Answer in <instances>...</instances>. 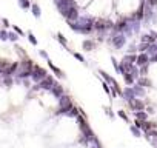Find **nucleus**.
I'll return each mask as SVG.
<instances>
[{
  "instance_id": "b1692460",
  "label": "nucleus",
  "mask_w": 157,
  "mask_h": 148,
  "mask_svg": "<svg viewBox=\"0 0 157 148\" xmlns=\"http://www.w3.org/2000/svg\"><path fill=\"white\" fill-rule=\"evenodd\" d=\"M117 116L120 117L122 120H125L126 123H129V117H128V114H126V113L123 111V110H119V111H117Z\"/></svg>"
},
{
  "instance_id": "39448f33",
  "label": "nucleus",
  "mask_w": 157,
  "mask_h": 148,
  "mask_svg": "<svg viewBox=\"0 0 157 148\" xmlns=\"http://www.w3.org/2000/svg\"><path fill=\"white\" fill-rule=\"evenodd\" d=\"M128 105L132 111H145V108H146V104H145L142 99H137V97L134 99V100L128 102Z\"/></svg>"
},
{
  "instance_id": "a878e982",
  "label": "nucleus",
  "mask_w": 157,
  "mask_h": 148,
  "mask_svg": "<svg viewBox=\"0 0 157 148\" xmlns=\"http://www.w3.org/2000/svg\"><path fill=\"white\" fill-rule=\"evenodd\" d=\"M79 114H80V108H77V107H74L70 113H68V116H71V117H77Z\"/></svg>"
},
{
  "instance_id": "7c9ffc66",
  "label": "nucleus",
  "mask_w": 157,
  "mask_h": 148,
  "mask_svg": "<svg viewBox=\"0 0 157 148\" xmlns=\"http://www.w3.org/2000/svg\"><path fill=\"white\" fill-rule=\"evenodd\" d=\"M72 56H74V57L77 59L79 62H83V63H85V57H83V56L80 54V52H72Z\"/></svg>"
},
{
  "instance_id": "c756f323",
  "label": "nucleus",
  "mask_w": 157,
  "mask_h": 148,
  "mask_svg": "<svg viewBox=\"0 0 157 148\" xmlns=\"http://www.w3.org/2000/svg\"><path fill=\"white\" fill-rule=\"evenodd\" d=\"M0 40H8V31H6V29H2V31H0Z\"/></svg>"
},
{
  "instance_id": "f704fd0d",
  "label": "nucleus",
  "mask_w": 157,
  "mask_h": 148,
  "mask_svg": "<svg viewBox=\"0 0 157 148\" xmlns=\"http://www.w3.org/2000/svg\"><path fill=\"white\" fill-rule=\"evenodd\" d=\"M105 113L108 114V117H111V119H114V113L111 111V108H109V107H105Z\"/></svg>"
},
{
  "instance_id": "37998d69",
  "label": "nucleus",
  "mask_w": 157,
  "mask_h": 148,
  "mask_svg": "<svg viewBox=\"0 0 157 148\" xmlns=\"http://www.w3.org/2000/svg\"><path fill=\"white\" fill-rule=\"evenodd\" d=\"M156 45H157V43H156Z\"/></svg>"
},
{
  "instance_id": "c9c22d12",
  "label": "nucleus",
  "mask_w": 157,
  "mask_h": 148,
  "mask_svg": "<svg viewBox=\"0 0 157 148\" xmlns=\"http://www.w3.org/2000/svg\"><path fill=\"white\" fill-rule=\"evenodd\" d=\"M3 83H5V85L9 88V86L13 85V79H11V77H5V80H3Z\"/></svg>"
},
{
  "instance_id": "4c0bfd02",
  "label": "nucleus",
  "mask_w": 157,
  "mask_h": 148,
  "mask_svg": "<svg viewBox=\"0 0 157 148\" xmlns=\"http://www.w3.org/2000/svg\"><path fill=\"white\" fill-rule=\"evenodd\" d=\"M39 54H40V56H42V57H43V59L49 60V57H48V52H46V51H43V49H42V51H39Z\"/></svg>"
},
{
  "instance_id": "e433bc0d",
  "label": "nucleus",
  "mask_w": 157,
  "mask_h": 148,
  "mask_svg": "<svg viewBox=\"0 0 157 148\" xmlns=\"http://www.w3.org/2000/svg\"><path fill=\"white\" fill-rule=\"evenodd\" d=\"M142 125H143V122H142V120H139V119L134 120V127H137L139 130H142Z\"/></svg>"
},
{
  "instance_id": "ddd939ff",
  "label": "nucleus",
  "mask_w": 157,
  "mask_h": 148,
  "mask_svg": "<svg viewBox=\"0 0 157 148\" xmlns=\"http://www.w3.org/2000/svg\"><path fill=\"white\" fill-rule=\"evenodd\" d=\"M82 48L85 49V51H93L95 48V42L93 39H85L82 42Z\"/></svg>"
},
{
  "instance_id": "58836bf2",
  "label": "nucleus",
  "mask_w": 157,
  "mask_h": 148,
  "mask_svg": "<svg viewBox=\"0 0 157 148\" xmlns=\"http://www.w3.org/2000/svg\"><path fill=\"white\" fill-rule=\"evenodd\" d=\"M149 63H157V52L151 56V60H149Z\"/></svg>"
},
{
  "instance_id": "0eeeda50",
  "label": "nucleus",
  "mask_w": 157,
  "mask_h": 148,
  "mask_svg": "<svg viewBox=\"0 0 157 148\" xmlns=\"http://www.w3.org/2000/svg\"><path fill=\"white\" fill-rule=\"evenodd\" d=\"M149 60H151V56L148 54V52H139L137 54V62L136 65L137 66H145V65H149Z\"/></svg>"
},
{
  "instance_id": "6ab92c4d",
  "label": "nucleus",
  "mask_w": 157,
  "mask_h": 148,
  "mask_svg": "<svg viewBox=\"0 0 157 148\" xmlns=\"http://www.w3.org/2000/svg\"><path fill=\"white\" fill-rule=\"evenodd\" d=\"M31 11H32V14H34V17H36V19H39L42 16V9H40V6L37 5V3H32V5H31Z\"/></svg>"
},
{
  "instance_id": "f3484780",
  "label": "nucleus",
  "mask_w": 157,
  "mask_h": 148,
  "mask_svg": "<svg viewBox=\"0 0 157 148\" xmlns=\"http://www.w3.org/2000/svg\"><path fill=\"white\" fill-rule=\"evenodd\" d=\"M99 74H100V76H102V79H103V80H105L106 83H108V85H111V83H113V80H114V77H113V76H109L108 73H106V71H103V70H100V71H99Z\"/></svg>"
},
{
  "instance_id": "4be33fe9",
  "label": "nucleus",
  "mask_w": 157,
  "mask_h": 148,
  "mask_svg": "<svg viewBox=\"0 0 157 148\" xmlns=\"http://www.w3.org/2000/svg\"><path fill=\"white\" fill-rule=\"evenodd\" d=\"M149 48H151V45H149V43H140L139 46H137V51H139V52H148Z\"/></svg>"
},
{
  "instance_id": "20e7f679",
  "label": "nucleus",
  "mask_w": 157,
  "mask_h": 148,
  "mask_svg": "<svg viewBox=\"0 0 157 148\" xmlns=\"http://www.w3.org/2000/svg\"><path fill=\"white\" fill-rule=\"evenodd\" d=\"M54 83H56V79L52 77V76H46V77L43 79V80H42L40 83H37V85H39V88L40 90H46V91H51V88L52 86H54Z\"/></svg>"
},
{
  "instance_id": "2eb2a0df",
  "label": "nucleus",
  "mask_w": 157,
  "mask_h": 148,
  "mask_svg": "<svg viewBox=\"0 0 157 148\" xmlns=\"http://www.w3.org/2000/svg\"><path fill=\"white\" fill-rule=\"evenodd\" d=\"M132 91H134V94H136L137 99L145 96V88H143V86H139L137 83H136V85H132Z\"/></svg>"
},
{
  "instance_id": "2f4dec72",
  "label": "nucleus",
  "mask_w": 157,
  "mask_h": 148,
  "mask_svg": "<svg viewBox=\"0 0 157 148\" xmlns=\"http://www.w3.org/2000/svg\"><path fill=\"white\" fill-rule=\"evenodd\" d=\"M148 66L149 65H145V66H140L139 70H140V76H146L148 74Z\"/></svg>"
},
{
  "instance_id": "bb28decb",
  "label": "nucleus",
  "mask_w": 157,
  "mask_h": 148,
  "mask_svg": "<svg viewBox=\"0 0 157 148\" xmlns=\"http://www.w3.org/2000/svg\"><path fill=\"white\" fill-rule=\"evenodd\" d=\"M102 86H103V91H105V93L108 94V96H111V86L108 85V83L103 82V83H102Z\"/></svg>"
},
{
  "instance_id": "1a4fd4ad",
  "label": "nucleus",
  "mask_w": 157,
  "mask_h": 148,
  "mask_svg": "<svg viewBox=\"0 0 157 148\" xmlns=\"http://www.w3.org/2000/svg\"><path fill=\"white\" fill-rule=\"evenodd\" d=\"M51 93H52V96H54V97L60 99V97H62L63 94H65V90H63V86L60 85L59 82H56V83H54V86L51 88Z\"/></svg>"
},
{
  "instance_id": "dca6fc26",
  "label": "nucleus",
  "mask_w": 157,
  "mask_h": 148,
  "mask_svg": "<svg viewBox=\"0 0 157 148\" xmlns=\"http://www.w3.org/2000/svg\"><path fill=\"white\" fill-rule=\"evenodd\" d=\"M123 62H126V63H131V65H136V62H137V54H126V56H123Z\"/></svg>"
},
{
  "instance_id": "72a5a7b5",
  "label": "nucleus",
  "mask_w": 157,
  "mask_h": 148,
  "mask_svg": "<svg viewBox=\"0 0 157 148\" xmlns=\"http://www.w3.org/2000/svg\"><path fill=\"white\" fill-rule=\"evenodd\" d=\"M13 29H14V33H16L17 36H25V33L22 31V28H19V26H14Z\"/></svg>"
},
{
  "instance_id": "f8f14e48",
  "label": "nucleus",
  "mask_w": 157,
  "mask_h": 148,
  "mask_svg": "<svg viewBox=\"0 0 157 148\" xmlns=\"http://www.w3.org/2000/svg\"><path fill=\"white\" fill-rule=\"evenodd\" d=\"M46 62H48V66L51 68V70H52V73H54V74L57 76V77H59V79H65V73H63L62 70H60V68H57V66L54 65V63L51 62V60H46Z\"/></svg>"
},
{
  "instance_id": "5701e85b",
  "label": "nucleus",
  "mask_w": 157,
  "mask_h": 148,
  "mask_svg": "<svg viewBox=\"0 0 157 148\" xmlns=\"http://www.w3.org/2000/svg\"><path fill=\"white\" fill-rule=\"evenodd\" d=\"M19 5H20V8H23V9H29L32 3L29 2V0H19Z\"/></svg>"
},
{
  "instance_id": "79ce46f5",
  "label": "nucleus",
  "mask_w": 157,
  "mask_h": 148,
  "mask_svg": "<svg viewBox=\"0 0 157 148\" xmlns=\"http://www.w3.org/2000/svg\"><path fill=\"white\" fill-rule=\"evenodd\" d=\"M54 2H59V0H54Z\"/></svg>"
},
{
  "instance_id": "f03ea898",
  "label": "nucleus",
  "mask_w": 157,
  "mask_h": 148,
  "mask_svg": "<svg viewBox=\"0 0 157 148\" xmlns=\"http://www.w3.org/2000/svg\"><path fill=\"white\" fill-rule=\"evenodd\" d=\"M62 16L66 19L68 23H71V22H77V20H79V17H80V14H79V6H77V5L71 6V8L68 9L65 14H62Z\"/></svg>"
},
{
  "instance_id": "393cba45",
  "label": "nucleus",
  "mask_w": 157,
  "mask_h": 148,
  "mask_svg": "<svg viewBox=\"0 0 157 148\" xmlns=\"http://www.w3.org/2000/svg\"><path fill=\"white\" fill-rule=\"evenodd\" d=\"M129 131H131L132 136H136V137H140V136H142V130H139V128L134 127V125H131V127H129Z\"/></svg>"
},
{
  "instance_id": "f257e3e1",
  "label": "nucleus",
  "mask_w": 157,
  "mask_h": 148,
  "mask_svg": "<svg viewBox=\"0 0 157 148\" xmlns=\"http://www.w3.org/2000/svg\"><path fill=\"white\" fill-rule=\"evenodd\" d=\"M46 76H48L46 70H43V68L39 66V65H34L32 71H31V79H32L34 82H36V83H40L45 77H46Z\"/></svg>"
},
{
  "instance_id": "a211bd4d",
  "label": "nucleus",
  "mask_w": 157,
  "mask_h": 148,
  "mask_svg": "<svg viewBox=\"0 0 157 148\" xmlns=\"http://www.w3.org/2000/svg\"><path fill=\"white\" fill-rule=\"evenodd\" d=\"M123 80H125V83L128 86H132V85H136V79L132 77L129 73H126V74H123Z\"/></svg>"
},
{
  "instance_id": "412c9836",
  "label": "nucleus",
  "mask_w": 157,
  "mask_h": 148,
  "mask_svg": "<svg viewBox=\"0 0 157 148\" xmlns=\"http://www.w3.org/2000/svg\"><path fill=\"white\" fill-rule=\"evenodd\" d=\"M129 74H131L132 77L137 80V79L140 77V70H139V66H137V65H134V66L131 68V71H129Z\"/></svg>"
},
{
  "instance_id": "4468645a",
  "label": "nucleus",
  "mask_w": 157,
  "mask_h": 148,
  "mask_svg": "<svg viewBox=\"0 0 157 148\" xmlns=\"http://www.w3.org/2000/svg\"><path fill=\"white\" fill-rule=\"evenodd\" d=\"M134 117H136V119H139V120H142V122H146L149 114H148L146 111H134Z\"/></svg>"
},
{
  "instance_id": "cd10ccee",
  "label": "nucleus",
  "mask_w": 157,
  "mask_h": 148,
  "mask_svg": "<svg viewBox=\"0 0 157 148\" xmlns=\"http://www.w3.org/2000/svg\"><path fill=\"white\" fill-rule=\"evenodd\" d=\"M28 40H29V43L37 45V39H36V36H34L32 33H29V34H28Z\"/></svg>"
},
{
  "instance_id": "a19ab883",
  "label": "nucleus",
  "mask_w": 157,
  "mask_h": 148,
  "mask_svg": "<svg viewBox=\"0 0 157 148\" xmlns=\"http://www.w3.org/2000/svg\"><path fill=\"white\" fill-rule=\"evenodd\" d=\"M0 26H2V20H0Z\"/></svg>"
},
{
  "instance_id": "9d476101",
  "label": "nucleus",
  "mask_w": 157,
  "mask_h": 148,
  "mask_svg": "<svg viewBox=\"0 0 157 148\" xmlns=\"http://www.w3.org/2000/svg\"><path fill=\"white\" fill-rule=\"evenodd\" d=\"M136 83L139 86H143V88H151V86H152V82L149 80L146 76H140V77L136 80Z\"/></svg>"
},
{
  "instance_id": "9b49d317",
  "label": "nucleus",
  "mask_w": 157,
  "mask_h": 148,
  "mask_svg": "<svg viewBox=\"0 0 157 148\" xmlns=\"http://www.w3.org/2000/svg\"><path fill=\"white\" fill-rule=\"evenodd\" d=\"M125 99L126 102H131L136 99V94H134V91H132V86H126V88L123 90V96H122Z\"/></svg>"
},
{
  "instance_id": "473e14b6",
  "label": "nucleus",
  "mask_w": 157,
  "mask_h": 148,
  "mask_svg": "<svg viewBox=\"0 0 157 148\" xmlns=\"http://www.w3.org/2000/svg\"><path fill=\"white\" fill-rule=\"evenodd\" d=\"M111 62H113V66H114V70H116V73H119V62L114 57H111ZM120 74V73H119Z\"/></svg>"
},
{
  "instance_id": "7ed1b4c3",
  "label": "nucleus",
  "mask_w": 157,
  "mask_h": 148,
  "mask_svg": "<svg viewBox=\"0 0 157 148\" xmlns=\"http://www.w3.org/2000/svg\"><path fill=\"white\" fill-rule=\"evenodd\" d=\"M74 5H76L74 0H59V2H56V6H57V9L60 11V14H65L71 6H74Z\"/></svg>"
},
{
  "instance_id": "ea45409f",
  "label": "nucleus",
  "mask_w": 157,
  "mask_h": 148,
  "mask_svg": "<svg viewBox=\"0 0 157 148\" xmlns=\"http://www.w3.org/2000/svg\"><path fill=\"white\" fill-rule=\"evenodd\" d=\"M2 26H5V28H8V26H9V22L6 20V19H3V20H2Z\"/></svg>"
},
{
  "instance_id": "aec40b11",
  "label": "nucleus",
  "mask_w": 157,
  "mask_h": 148,
  "mask_svg": "<svg viewBox=\"0 0 157 148\" xmlns=\"http://www.w3.org/2000/svg\"><path fill=\"white\" fill-rule=\"evenodd\" d=\"M56 39H57V40H59V43H60V45H62V46H65V48H66V46H68V40H66V39H65V36H63V34H62V33H59V34H57V36H56Z\"/></svg>"
},
{
  "instance_id": "c85d7f7f",
  "label": "nucleus",
  "mask_w": 157,
  "mask_h": 148,
  "mask_svg": "<svg viewBox=\"0 0 157 148\" xmlns=\"http://www.w3.org/2000/svg\"><path fill=\"white\" fill-rule=\"evenodd\" d=\"M17 39H19V36L16 33H8V40H11V42H17Z\"/></svg>"
},
{
  "instance_id": "423d86ee",
  "label": "nucleus",
  "mask_w": 157,
  "mask_h": 148,
  "mask_svg": "<svg viewBox=\"0 0 157 148\" xmlns=\"http://www.w3.org/2000/svg\"><path fill=\"white\" fill-rule=\"evenodd\" d=\"M125 42H126L125 34H114V36L111 37V43H113V46L117 48V49H120L122 46H123Z\"/></svg>"
},
{
  "instance_id": "6e6552de",
  "label": "nucleus",
  "mask_w": 157,
  "mask_h": 148,
  "mask_svg": "<svg viewBox=\"0 0 157 148\" xmlns=\"http://www.w3.org/2000/svg\"><path fill=\"white\" fill-rule=\"evenodd\" d=\"M32 68H34V63L31 59L25 57L23 60H20V66H19L20 71H32Z\"/></svg>"
}]
</instances>
